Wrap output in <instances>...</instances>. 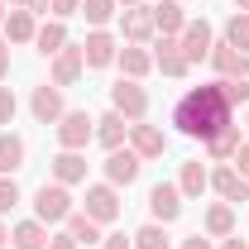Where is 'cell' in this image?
<instances>
[{
  "mask_svg": "<svg viewBox=\"0 0 249 249\" xmlns=\"http://www.w3.org/2000/svg\"><path fill=\"white\" fill-rule=\"evenodd\" d=\"M173 124H178V134L187 139H211L220 134L225 124H235V110H230V101L220 96V82H206V87H192V91L173 106Z\"/></svg>",
  "mask_w": 249,
  "mask_h": 249,
  "instance_id": "cell-1",
  "label": "cell"
},
{
  "mask_svg": "<svg viewBox=\"0 0 249 249\" xmlns=\"http://www.w3.org/2000/svg\"><path fill=\"white\" fill-rule=\"evenodd\" d=\"M72 216V192L62 182H43L34 192V220H43V225H58V220Z\"/></svg>",
  "mask_w": 249,
  "mask_h": 249,
  "instance_id": "cell-2",
  "label": "cell"
},
{
  "mask_svg": "<svg viewBox=\"0 0 249 249\" xmlns=\"http://www.w3.org/2000/svg\"><path fill=\"white\" fill-rule=\"evenodd\" d=\"M110 110H120L129 124H139L144 115H149V91H144L134 77H120V82L110 87Z\"/></svg>",
  "mask_w": 249,
  "mask_h": 249,
  "instance_id": "cell-3",
  "label": "cell"
},
{
  "mask_svg": "<svg viewBox=\"0 0 249 249\" xmlns=\"http://www.w3.org/2000/svg\"><path fill=\"white\" fill-rule=\"evenodd\" d=\"M178 43H182V58L187 62H206L211 48H216V29H211L206 19H187V29L178 34Z\"/></svg>",
  "mask_w": 249,
  "mask_h": 249,
  "instance_id": "cell-4",
  "label": "cell"
},
{
  "mask_svg": "<svg viewBox=\"0 0 249 249\" xmlns=\"http://www.w3.org/2000/svg\"><path fill=\"white\" fill-rule=\"evenodd\" d=\"M211 192H216L220 201H249V178H240V168L235 163H220V168H211Z\"/></svg>",
  "mask_w": 249,
  "mask_h": 249,
  "instance_id": "cell-5",
  "label": "cell"
},
{
  "mask_svg": "<svg viewBox=\"0 0 249 249\" xmlns=\"http://www.w3.org/2000/svg\"><path fill=\"white\" fill-rule=\"evenodd\" d=\"M82 211H87L96 225H110V220L120 216V196H115V187H110V182L87 187V206H82Z\"/></svg>",
  "mask_w": 249,
  "mask_h": 249,
  "instance_id": "cell-6",
  "label": "cell"
},
{
  "mask_svg": "<svg viewBox=\"0 0 249 249\" xmlns=\"http://www.w3.org/2000/svg\"><path fill=\"white\" fill-rule=\"evenodd\" d=\"M96 134V120L87 115V110H67L58 120V144L62 149H87V139Z\"/></svg>",
  "mask_w": 249,
  "mask_h": 249,
  "instance_id": "cell-7",
  "label": "cell"
},
{
  "mask_svg": "<svg viewBox=\"0 0 249 249\" xmlns=\"http://www.w3.org/2000/svg\"><path fill=\"white\" fill-rule=\"evenodd\" d=\"M139 168H144V158L134 154V149H110V154H106V182L110 187H129L139 178Z\"/></svg>",
  "mask_w": 249,
  "mask_h": 249,
  "instance_id": "cell-8",
  "label": "cell"
},
{
  "mask_svg": "<svg viewBox=\"0 0 249 249\" xmlns=\"http://www.w3.org/2000/svg\"><path fill=\"white\" fill-rule=\"evenodd\" d=\"M149 211H154V220H158V225H173V220L182 216V192H178L173 182L149 187Z\"/></svg>",
  "mask_w": 249,
  "mask_h": 249,
  "instance_id": "cell-9",
  "label": "cell"
},
{
  "mask_svg": "<svg viewBox=\"0 0 249 249\" xmlns=\"http://www.w3.org/2000/svg\"><path fill=\"white\" fill-rule=\"evenodd\" d=\"M29 110H34V120H38V124H58L62 115H67V106H62V87H34Z\"/></svg>",
  "mask_w": 249,
  "mask_h": 249,
  "instance_id": "cell-10",
  "label": "cell"
},
{
  "mask_svg": "<svg viewBox=\"0 0 249 249\" xmlns=\"http://www.w3.org/2000/svg\"><path fill=\"white\" fill-rule=\"evenodd\" d=\"M120 34L124 43H149L154 38V5H129L120 15Z\"/></svg>",
  "mask_w": 249,
  "mask_h": 249,
  "instance_id": "cell-11",
  "label": "cell"
},
{
  "mask_svg": "<svg viewBox=\"0 0 249 249\" xmlns=\"http://www.w3.org/2000/svg\"><path fill=\"white\" fill-rule=\"evenodd\" d=\"M129 149L144 158V163H149V158H163V149H168V134L139 120V124H129Z\"/></svg>",
  "mask_w": 249,
  "mask_h": 249,
  "instance_id": "cell-12",
  "label": "cell"
},
{
  "mask_svg": "<svg viewBox=\"0 0 249 249\" xmlns=\"http://www.w3.org/2000/svg\"><path fill=\"white\" fill-rule=\"evenodd\" d=\"M87 72V58H82V43H67L62 53H53V87H72L77 77Z\"/></svg>",
  "mask_w": 249,
  "mask_h": 249,
  "instance_id": "cell-13",
  "label": "cell"
},
{
  "mask_svg": "<svg viewBox=\"0 0 249 249\" xmlns=\"http://www.w3.org/2000/svg\"><path fill=\"white\" fill-rule=\"evenodd\" d=\"M115 53H120V43H115L106 29H91L87 38H82V58H87V67H110Z\"/></svg>",
  "mask_w": 249,
  "mask_h": 249,
  "instance_id": "cell-14",
  "label": "cell"
},
{
  "mask_svg": "<svg viewBox=\"0 0 249 249\" xmlns=\"http://www.w3.org/2000/svg\"><path fill=\"white\" fill-rule=\"evenodd\" d=\"M206 62L216 67L220 77H240V82H249V53H240V48H230V43H216Z\"/></svg>",
  "mask_w": 249,
  "mask_h": 249,
  "instance_id": "cell-15",
  "label": "cell"
},
{
  "mask_svg": "<svg viewBox=\"0 0 249 249\" xmlns=\"http://www.w3.org/2000/svg\"><path fill=\"white\" fill-rule=\"evenodd\" d=\"M206 187H211V168H206L201 158H187L182 173H178V192H182V201H196Z\"/></svg>",
  "mask_w": 249,
  "mask_h": 249,
  "instance_id": "cell-16",
  "label": "cell"
},
{
  "mask_svg": "<svg viewBox=\"0 0 249 249\" xmlns=\"http://www.w3.org/2000/svg\"><path fill=\"white\" fill-rule=\"evenodd\" d=\"M154 67L163 72V77H187L192 62L182 58V43H178V38H158L154 43Z\"/></svg>",
  "mask_w": 249,
  "mask_h": 249,
  "instance_id": "cell-17",
  "label": "cell"
},
{
  "mask_svg": "<svg viewBox=\"0 0 249 249\" xmlns=\"http://www.w3.org/2000/svg\"><path fill=\"white\" fill-rule=\"evenodd\" d=\"M154 29L163 34V38H178V34L187 29V10H182V0H158V5H154Z\"/></svg>",
  "mask_w": 249,
  "mask_h": 249,
  "instance_id": "cell-18",
  "label": "cell"
},
{
  "mask_svg": "<svg viewBox=\"0 0 249 249\" xmlns=\"http://www.w3.org/2000/svg\"><path fill=\"white\" fill-rule=\"evenodd\" d=\"M53 182H62V187L87 182V158L77 154V149H62V154L53 158Z\"/></svg>",
  "mask_w": 249,
  "mask_h": 249,
  "instance_id": "cell-19",
  "label": "cell"
},
{
  "mask_svg": "<svg viewBox=\"0 0 249 249\" xmlns=\"http://www.w3.org/2000/svg\"><path fill=\"white\" fill-rule=\"evenodd\" d=\"M34 34H38V24H34V10L15 5V10L5 15V43H34Z\"/></svg>",
  "mask_w": 249,
  "mask_h": 249,
  "instance_id": "cell-20",
  "label": "cell"
},
{
  "mask_svg": "<svg viewBox=\"0 0 249 249\" xmlns=\"http://www.w3.org/2000/svg\"><path fill=\"white\" fill-rule=\"evenodd\" d=\"M24 154H29V144L5 129V134H0V178H15V173L24 168Z\"/></svg>",
  "mask_w": 249,
  "mask_h": 249,
  "instance_id": "cell-21",
  "label": "cell"
},
{
  "mask_svg": "<svg viewBox=\"0 0 249 249\" xmlns=\"http://www.w3.org/2000/svg\"><path fill=\"white\" fill-rule=\"evenodd\" d=\"M115 62L124 67V77H134V82H139L144 72H154V53H149L144 43H124L120 53H115Z\"/></svg>",
  "mask_w": 249,
  "mask_h": 249,
  "instance_id": "cell-22",
  "label": "cell"
},
{
  "mask_svg": "<svg viewBox=\"0 0 249 249\" xmlns=\"http://www.w3.org/2000/svg\"><path fill=\"white\" fill-rule=\"evenodd\" d=\"M96 139H101L106 149H120L124 139H129V120H124L120 110H106V115L96 120Z\"/></svg>",
  "mask_w": 249,
  "mask_h": 249,
  "instance_id": "cell-23",
  "label": "cell"
},
{
  "mask_svg": "<svg viewBox=\"0 0 249 249\" xmlns=\"http://www.w3.org/2000/svg\"><path fill=\"white\" fill-rule=\"evenodd\" d=\"M10 240H15V249H48V225L43 220H19L10 230Z\"/></svg>",
  "mask_w": 249,
  "mask_h": 249,
  "instance_id": "cell-24",
  "label": "cell"
},
{
  "mask_svg": "<svg viewBox=\"0 0 249 249\" xmlns=\"http://www.w3.org/2000/svg\"><path fill=\"white\" fill-rule=\"evenodd\" d=\"M201 225H206V235H211V240L235 235V206H230V201H216V206L206 211V220H201Z\"/></svg>",
  "mask_w": 249,
  "mask_h": 249,
  "instance_id": "cell-25",
  "label": "cell"
},
{
  "mask_svg": "<svg viewBox=\"0 0 249 249\" xmlns=\"http://www.w3.org/2000/svg\"><path fill=\"white\" fill-rule=\"evenodd\" d=\"M62 225H67V235H72L77 245H101V240H106V235H101V225H96L87 211H72V216L62 220Z\"/></svg>",
  "mask_w": 249,
  "mask_h": 249,
  "instance_id": "cell-26",
  "label": "cell"
},
{
  "mask_svg": "<svg viewBox=\"0 0 249 249\" xmlns=\"http://www.w3.org/2000/svg\"><path fill=\"white\" fill-rule=\"evenodd\" d=\"M235 149H240V124H225L220 134H211V139H206V154L216 158V163H230V158H235Z\"/></svg>",
  "mask_w": 249,
  "mask_h": 249,
  "instance_id": "cell-27",
  "label": "cell"
},
{
  "mask_svg": "<svg viewBox=\"0 0 249 249\" xmlns=\"http://www.w3.org/2000/svg\"><path fill=\"white\" fill-rule=\"evenodd\" d=\"M34 48H38L43 58H53V53H62V48H67V24H62V19H53V24H43V29L34 34Z\"/></svg>",
  "mask_w": 249,
  "mask_h": 249,
  "instance_id": "cell-28",
  "label": "cell"
},
{
  "mask_svg": "<svg viewBox=\"0 0 249 249\" xmlns=\"http://www.w3.org/2000/svg\"><path fill=\"white\" fill-rule=\"evenodd\" d=\"M129 240H134V249H168V225L149 220V225H139Z\"/></svg>",
  "mask_w": 249,
  "mask_h": 249,
  "instance_id": "cell-29",
  "label": "cell"
},
{
  "mask_svg": "<svg viewBox=\"0 0 249 249\" xmlns=\"http://www.w3.org/2000/svg\"><path fill=\"white\" fill-rule=\"evenodd\" d=\"M225 43L240 48V53H249V15L245 10H235V15L225 19Z\"/></svg>",
  "mask_w": 249,
  "mask_h": 249,
  "instance_id": "cell-30",
  "label": "cell"
},
{
  "mask_svg": "<svg viewBox=\"0 0 249 249\" xmlns=\"http://www.w3.org/2000/svg\"><path fill=\"white\" fill-rule=\"evenodd\" d=\"M115 10H120V0H82V15H87V24H96V29H106L115 19Z\"/></svg>",
  "mask_w": 249,
  "mask_h": 249,
  "instance_id": "cell-31",
  "label": "cell"
},
{
  "mask_svg": "<svg viewBox=\"0 0 249 249\" xmlns=\"http://www.w3.org/2000/svg\"><path fill=\"white\" fill-rule=\"evenodd\" d=\"M220 82V96L230 101V110L235 106H249V82H240V77H216Z\"/></svg>",
  "mask_w": 249,
  "mask_h": 249,
  "instance_id": "cell-32",
  "label": "cell"
},
{
  "mask_svg": "<svg viewBox=\"0 0 249 249\" xmlns=\"http://www.w3.org/2000/svg\"><path fill=\"white\" fill-rule=\"evenodd\" d=\"M15 206H19V187H15V178H0V216Z\"/></svg>",
  "mask_w": 249,
  "mask_h": 249,
  "instance_id": "cell-33",
  "label": "cell"
},
{
  "mask_svg": "<svg viewBox=\"0 0 249 249\" xmlns=\"http://www.w3.org/2000/svg\"><path fill=\"white\" fill-rule=\"evenodd\" d=\"M15 110H19V101L10 87H0V124H15Z\"/></svg>",
  "mask_w": 249,
  "mask_h": 249,
  "instance_id": "cell-34",
  "label": "cell"
},
{
  "mask_svg": "<svg viewBox=\"0 0 249 249\" xmlns=\"http://www.w3.org/2000/svg\"><path fill=\"white\" fill-rule=\"evenodd\" d=\"M82 15V0H53V19H72Z\"/></svg>",
  "mask_w": 249,
  "mask_h": 249,
  "instance_id": "cell-35",
  "label": "cell"
},
{
  "mask_svg": "<svg viewBox=\"0 0 249 249\" xmlns=\"http://www.w3.org/2000/svg\"><path fill=\"white\" fill-rule=\"evenodd\" d=\"M235 168H240V178H249V139H240V149H235V158H230Z\"/></svg>",
  "mask_w": 249,
  "mask_h": 249,
  "instance_id": "cell-36",
  "label": "cell"
},
{
  "mask_svg": "<svg viewBox=\"0 0 249 249\" xmlns=\"http://www.w3.org/2000/svg\"><path fill=\"white\" fill-rule=\"evenodd\" d=\"M101 245H106V249H134V240H124V235H106Z\"/></svg>",
  "mask_w": 249,
  "mask_h": 249,
  "instance_id": "cell-37",
  "label": "cell"
},
{
  "mask_svg": "<svg viewBox=\"0 0 249 249\" xmlns=\"http://www.w3.org/2000/svg\"><path fill=\"white\" fill-rule=\"evenodd\" d=\"M48 249H82V245H77V240H72V235H58V240H53V235H48Z\"/></svg>",
  "mask_w": 249,
  "mask_h": 249,
  "instance_id": "cell-38",
  "label": "cell"
},
{
  "mask_svg": "<svg viewBox=\"0 0 249 249\" xmlns=\"http://www.w3.org/2000/svg\"><path fill=\"white\" fill-rule=\"evenodd\" d=\"M5 77H10V43L0 38V82H5Z\"/></svg>",
  "mask_w": 249,
  "mask_h": 249,
  "instance_id": "cell-39",
  "label": "cell"
},
{
  "mask_svg": "<svg viewBox=\"0 0 249 249\" xmlns=\"http://www.w3.org/2000/svg\"><path fill=\"white\" fill-rule=\"evenodd\" d=\"M24 10H34V15H48V10H53V0H24Z\"/></svg>",
  "mask_w": 249,
  "mask_h": 249,
  "instance_id": "cell-40",
  "label": "cell"
},
{
  "mask_svg": "<svg viewBox=\"0 0 249 249\" xmlns=\"http://www.w3.org/2000/svg\"><path fill=\"white\" fill-rule=\"evenodd\" d=\"M182 249H211V240L206 235H192V240H182Z\"/></svg>",
  "mask_w": 249,
  "mask_h": 249,
  "instance_id": "cell-41",
  "label": "cell"
},
{
  "mask_svg": "<svg viewBox=\"0 0 249 249\" xmlns=\"http://www.w3.org/2000/svg\"><path fill=\"white\" fill-rule=\"evenodd\" d=\"M220 249H249L245 240H235V235H225V240H220Z\"/></svg>",
  "mask_w": 249,
  "mask_h": 249,
  "instance_id": "cell-42",
  "label": "cell"
},
{
  "mask_svg": "<svg viewBox=\"0 0 249 249\" xmlns=\"http://www.w3.org/2000/svg\"><path fill=\"white\" fill-rule=\"evenodd\" d=\"M5 245H10V230H5V225H0V249H5Z\"/></svg>",
  "mask_w": 249,
  "mask_h": 249,
  "instance_id": "cell-43",
  "label": "cell"
},
{
  "mask_svg": "<svg viewBox=\"0 0 249 249\" xmlns=\"http://www.w3.org/2000/svg\"><path fill=\"white\" fill-rule=\"evenodd\" d=\"M0 29H5V0H0Z\"/></svg>",
  "mask_w": 249,
  "mask_h": 249,
  "instance_id": "cell-44",
  "label": "cell"
},
{
  "mask_svg": "<svg viewBox=\"0 0 249 249\" xmlns=\"http://www.w3.org/2000/svg\"><path fill=\"white\" fill-rule=\"evenodd\" d=\"M120 5H124V10H129V5H144V0H120Z\"/></svg>",
  "mask_w": 249,
  "mask_h": 249,
  "instance_id": "cell-45",
  "label": "cell"
},
{
  "mask_svg": "<svg viewBox=\"0 0 249 249\" xmlns=\"http://www.w3.org/2000/svg\"><path fill=\"white\" fill-rule=\"evenodd\" d=\"M235 5H240V10H245V15H249V0H235Z\"/></svg>",
  "mask_w": 249,
  "mask_h": 249,
  "instance_id": "cell-46",
  "label": "cell"
},
{
  "mask_svg": "<svg viewBox=\"0 0 249 249\" xmlns=\"http://www.w3.org/2000/svg\"><path fill=\"white\" fill-rule=\"evenodd\" d=\"M15 5H24V0H10V10H15Z\"/></svg>",
  "mask_w": 249,
  "mask_h": 249,
  "instance_id": "cell-47",
  "label": "cell"
},
{
  "mask_svg": "<svg viewBox=\"0 0 249 249\" xmlns=\"http://www.w3.org/2000/svg\"><path fill=\"white\" fill-rule=\"evenodd\" d=\"M245 120H249V115H245Z\"/></svg>",
  "mask_w": 249,
  "mask_h": 249,
  "instance_id": "cell-48",
  "label": "cell"
}]
</instances>
